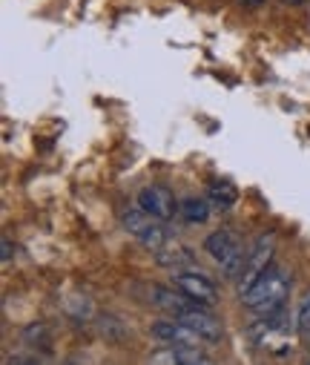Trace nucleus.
Segmentation results:
<instances>
[{
	"label": "nucleus",
	"instance_id": "f257e3e1",
	"mask_svg": "<svg viewBox=\"0 0 310 365\" xmlns=\"http://www.w3.org/2000/svg\"><path fill=\"white\" fill-rule=\"evenodd\" d=\"M290 285H293V279H290L287 267L273 264V267L264 273V277L242 297V302H244V308H250V311L267 317V314H273V311H279V308L284 305V299H287V294H290Z\"/></svg>",
	"mask_w": 310,
	"mask_h": 365
},
{
	"label": "nucleus",
	"instance_id": "f03ea898",
	"mask_svg": "<svg viewBox=\"0 0 310 365\" xmlns=\"http://www.w3.org/2000/svg\"><path fill=\"white\" fill-rule=\"evenodd\" d=\"M204 250L210 253V259L222 267L224 277L236 279L239 273H242V264H244L247 250H244V242L239 239V233H233V230H216V233H210V236L204 239Z\"/></svg>",
	"mask_w": 310,
	"mask_h": 365
},
{
	"label": "nucleus",
	"instance_id": "7ed1b4c3",
	"mask_svg": "<svg viewBox=\"0 0 310 365\" xmlns=\"http://www.w3.org/2000/svg\"><path fill=\"white\" fill-rule=\"evenodd\" d=\"M273 253H276V236H273V233H262V236L250 245V250H247V256H244V264H242V273L236 277V285H239V294H242V297L276 264V262H273Z\"/></svg>",
	"mask_w": 310,
	"mask_h": 365
},
{
	"label": "nucleus",
	"instance_id": "20e7f679",
	"mask_svg": "<svg viewBox=\"0 0 310 365\" xmlns=\"http://www.w3.org/2000/svg\"><path fill=\"white\" fill-rule=\"evenodd\" d=\"M121 225H124V230L127 233H133L147 250H161L170 239H167V230H164V225L158 222V219H153L150 213H144L138 205H130V207H124L121 210Z\"/></svg>",
	"mask_w": 310,
	"mask_h": 365
},
{
	"label": "nucleus",
	"instance_id": "39448f33",
	"mask_svg": "<svg viewBox=\"0 0 310 365\" xmlns=\"http://www.w3.org/2000/svg\"><path fill=\"white\" fill-rule=\"evenodd\" d=\"M172 282L178 288V294H184L192 305H201V308H213L219 302V288L213 279H207L204 273L198 270H178L172 273Z\"/></svg>",
	"mask_w": 310,
	"mask_h": 365
},
{
	"label": "nucleus",
	"instance_id": "423d86ee",
	"mask_svg": "<svg viewBox=\"0 0 310 365\" xmlns=\"http://www.w3.org/2000/svg\"><path fill=\"white\" fill-rule=\"evenodd\" d=\"M181 325H187L192 334H198L204 342H222V336H224V328H222V319L216 317V314H210L207 308H201V305H190L187 311H181L178 317H175Z\"/></svg>",
	"mask_w": 310,
	"mask_h": 365
},
{
	"label": "nucleus",
	"instance_id": "0eeeda50",
	"mask_svg": "<svg viewBox=\"0 0 310 365\" xmlns=\"http://www.w3.org/2000/svg\"><path fill=\"white\" fill-rule=\"evenodd\" d=\"M138 207H141L144 213H150L153 219H158V222H170V219L175 216V210H178L172 190L164 187V185H150V187H144V190L138 193Z\"/></svg>",
	"mask_w": 310,
	"mask_h": 365
},
{
	"label": "nucleus",
	"instance_id": "6e6552de",
	"mask_svg": "<svg viewBox=\"0 0 310 365\" xmlns=\"http://www.w3.org/2000/svg\"><path fill=\"white\" fill-rule=\"evenodd\" d=\"M150 334L161 342V345H167V348H201V336L198 334H192L187 325H181L178 319H161V322H155L153 328H150Z\"/></svg>",
	"mask_w": 310,
	"mask_h": 365
},
{
	"label": "nucleus",
	"instance_id": "1a4fd4ad",
	"mask_svg": "<svg viewBox=\"0 0 310 365\" xmlns=\"http://www.w3.org/2000/svg\"><path fill=\"white\" fill-rule=\"evenodd\" d=\"M155 262L161 264V267H170V270H184V267H190L192 262H195V256H192V250L187 247V245H178V242H167L161 250H155Z\"/></svg>",
	"mask_w": 310,
	"mask_h": 365
},
{
	"label": "nucleus",
	"instance_id": "9d476101",
	"mask_svg": "<svg viewBox=\"0 0 310 365\" xmlns=\"http://www.w3.org/2000/svg\"><path fill=\"white\" fill-rule=\"evenodd\" d=\"M207 202H210L216 210H230L239 202V190H236L233 181L216 178V181H210V187H207Z\"/></svg>",
	"mask_w": 310,
	"mask_h": 365
},
{
	"label": "nucleus",
	"instance_id": "9b49d317",
	"mask_svg": "<svg viewBox=\"0 0 310 365\" xmlns=\"http://www.w3.org/2000/svg\"><path fill=\"white\" fill-rule=\"evenodd\" d=\"M150 299H153V305L164 308V311L172 314V317H178L181 311H187V308L192 305L184 294H175V291H170V288H164V285H153V288H150Z\"/></svg>",
	"mask_w": 310,
	"mask_h": 365
},
{
	"label": "nucleus",
	"instance_id": "f8f14e48",
	"mask_svg": "<svg viewBox=\"0 0 310 365\" xmlns=\"http://www.w3.org/2000/svg\"><path fill=\"white\" fill-rule=\"evenodd\" d=\"M178 213H181L184 222L201 225V222H207V216H210V202H204V199H184L178 205Z\"/></svg>",
	"mask_w": 310,
	"mask_h": 365
},
{
	"label": "nucleus",
	"instance_id": "ddd939ff",
	"mask_svg": "<svg viewBox=\"0 0 310 365\" xmlns=\"http://www.w3.org/2000/svg\"><path fill=\"white\" fill-rule=\"evenodd\" d=\"M296 331L301 336H310V294L301 299L299 305V314H296Z\"/></svg>",
	"mask_w": 310,
	"mask_h": 365
},
{
	"label": "nucleus",
	"instance_id": "4468645a",
	"mask_svg": "<svg viewBox=\"0 0 310 365\" xmlns=\"http://www.w3.org/2000/svg\"><path fill=\"white\" fill-rule=\"evenodd\" d=\"M9 259H12V242L4 239V262H9Z\"/></svg>",
	"mask_w": 310,
	"mask_h": 365
},
{
	"label": "nucleus",
	"instance_id": "2eb2a0df",
	"mask_svg": "<svg viewBox=\"0 0 310 365\" xmlns=\"http://www.w3.org/2000/svg\"><path fill=\"white\" fill-rule=\"evenodd\" d=\"M242 4H244V6H262L264 0H242Z\"/></svg>",
	"mask_w": 310,
	"mask_h": 365
},
{
	"label": "nucleus",
	"instance_id": "dca6fc26",
	"mask_svg": "<svg viewBox=\"0 0 310 365\" xmlns=\"http://www.w3.org/2000/svg\"><path fill=\"white\" fill-rule=\"evenodd\" d=\"M293 4H301V0H293Z\"/></svg>",
	"mask_w": 310,
	"mask_h": 365
},
{
	"label": "nucleus",
	"instance_id": "f3484780",
	"mask_svg": "<svg viewBox=\"0 0 310 365\" xmlns=\"http://www.w3.org/2000/svg\"><path fill=\"white\" fill-rule=\"evenodd\" d=\"M26 365H35V362H26Z\"/></svg>",
	"mask_w": 310,
	"mask_h": 365
}]
</instances>
